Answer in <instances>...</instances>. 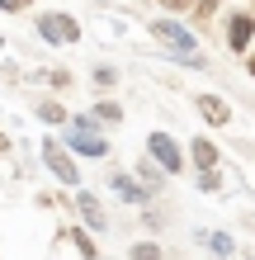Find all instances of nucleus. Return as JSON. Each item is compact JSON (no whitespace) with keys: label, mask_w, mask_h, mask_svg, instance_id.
<instances>
[{"label":"nucleus","mask_w":255,"mask_h":260,"mask_svg":"<svg viewBox=\"0 0 255 260\" xmlns=\"http://www.w3.org/2000/svg\"><path fill=\"white\" fill-rule=\"evenodd\" d=\"M43 166H48V171H52L57 180H62V185H71V189L81 185V171H76V161L66 156V147L57 142V137H48V142H43Z\"/></svg>","instance_id":"nucleus-3"},{"label":"nucleus","mask_w":255,"mask_h":260,"mask_svg":"<svg viewBox=\"0 0 255 260\" xmlns=\"http://www.w3.org/2000/svg\"><path fill=\"white\" fill-rule=\"evenodd\" d=\"M90 118H95V123H123V104H114V100H99L95 109H90Z\"/></svg>","instance_id":"nucleus-11"},{"label":"nucleus","mask_w":255,"mask_h":260,"mask_svg":"<svg viewBox=\"0 0 255 260\" xmlns=\"http://www.w3.org/2000/svg\"><path fill=\"white\" fill-rule=\"evenodd\" d=\"M66 147L81 151V156H95V161L109 156V142L95 133V123H71V128H66Z\"/></svg>","instance_id":"nucleus-4"},{"label":"nucleus","mask_w":255,"mask_h":260,"mask_svg":"<svg viewBox=\"0 0 255 260\" xmlns=\"http://www.w3.org/2000/svg\"><path fill=\"white\" fill-rule=\"evenodd\" d=\"M109 85H118V71L114 67H95V90H109Z\"/></svg>","instance_id":"nucleus-17"},{"label":"nucleus","mask_w":255,"mask_h":260,"mask_svg":"<svg viewBox=\"0 0 255 260\" xmlns=\"http://www.w3.org/2000/svg\"><path fill=\"white\" fill-rule=\"evenodd\" d=\"M76 208H81V218H85V227H90V232H104V222H109V218H104V208H99V199L95 194H76Z\"/></svg>","instance_id":"nucleus-9"},{"label":"nucleus","mask_w":255,"mask_h":260,"mask_svg":"<svg viewBox=\"0 0 255 260\" xmlns=\"http://www.w3.org/2000/svg\"><path fill=\"white\" fill-rule=\"evenodd\" d=\"M194 104H199V114H203L213 128H227V123H232V104L222 100V95H199Z\"/></svg>","instance_id":"nucleus-7"},{"label":"nucleus","mask_w":255,"mask_h":260,"mask_svg":"<svg viewBox=\"0 0 255 260\" xmlns=\"http://www.w3.org/2000/svg\"><path fill=\"white\" fill-rule=\"evenodd\" d=\"M109 185H114V194L123 199V204H142V199H147V189H142L132 175H123V171H114V175H109Z\"/></svg>","instance_id":"nucleus-10"},{"label":"nucleus","mask_w":255,"mask_h":260,"mask_svg":"<svg viewBox=\"0 0 255 260\" xmlns=\"http://www.w3.org/2000/svg\"><path fill=\"white\" fill-rule=\"evenodd\" d=\"M161 5H166L170 14H179V10H189V5H194V0H161Z\"/></svg>","instance_id":"nucleus-22"},{"label":"nucleus","mask_w":255,"mask_h":260,"mask_svg":"<svg viewBox=\"0 0 255 260\" xmlns=\"http://www.w3.org/2000/svg\"><path fill=\"white\" fill-rule=\"evenodd\" d=\"M250 260H255V255H250Z\"/></svg>","instance_id":"nucleus-27"},{"label":"nucleus","mask_w":255,"mask_h":260,"mask_svg":"<svg viewBox=\"0 0 255 260\" xmlns=\"http://www.w3.org/2000/svg\"><path fill=\"white\" fill-rule=\"evenodd\" d=\"M208 246H213V255H232V237L213 232V237H208Z\"/></svg>","instance_id":"nucleus-19"},{"label":"nucleus","mask_w":255,"mask_h":260,"mask_svg":"<svg viewBox=\"0 0 255 260\" xmlns=\"http://www.w3.org/2000/svg\"><path fill=\"white\" fill-rule=\"evenodd\" d=\"M161 175H166V171H161L156 161H137V185H142L147 194H152V185H161Z\"/></svg>","instance_id":"nucleus-14"},{"label":"nucleus","mask_w":255,"mask_h":260,"mask_svg":"<svg viewBox=\"0 0 255 260\" xmlns=\"http://www.w3.org/2000/svg\"><path fill=\"white\" fill-rule=\"evenodd\" d=\"M28 5H33V0H0V10H5V14H19V10H28Z\"/></svg>","instance_id":"nucleus-20"},{"label":"nucleus","mask_w":255,"mask_h":260,"mask_svg":"<svg viewBox=\"0 0 255 260\" xmlns=\"http://www.w3.org/2000/svg\"><path fill=\"white\" fill-rule=\"evenodd\" d=\"M152 38H161V43H166V48H175L179 57L194 52V34H189L185 24H175V19H156V24H152Z\"/></svg>","instance_id":"nucleus-5"},{"label":"nucleus","mask_w":255,"mask_h":260,"mask_svg":"<svg viewBox=\"0 0 255 260\" xmlns=\"http://www.w3.org/2000/svg\"><path fill=\"white\" fill-rule=\"evenodd\" d=\"M43 81H48L52 90H66V85H71V71H66V67H62V71H43Z\"/></svg>","instance_id":"nucleus-18"},{"label":"nucleus","mask_w":255,"mask_h":260,"mask_svg":"<svg viewBox=\"0 0 255 260\" xmlns=\"http://www.w3.org/2000/svg\"><path fill=\"white\" fill-rule=\"evenodd\" d=\"M241 57H246V71H250V81H255V48H250V52H241Z\"/></svg>","instance_id":"nucleus-23"},{"label":"nucleus","mask_w":255,"mask_h":260,"mask_svg":"<svg viewBox=\"0 0 255 260\" xmlns=\"http://www.w3.org/2000/svg\"><path fill=\"white\" fill-rule=\"evenodd\" d=\"M250 38H255V10L232 14V19H227V48L241 57V52H250Z\"/></svg>","instance_id":"nucleus-6"},{"label":"nucleus","mask_w":255,"mask_h":260,"mask_svg":"<svg viewBox=\"0 0 255 260\" xmlns=\"http://www.w3.org/2000/svg\"><path fill=\"white\" fill-rule=\"evenodd\" d=\"M38 38L48 43V48H71V43H81V24L71 19V14H38Z\"/></svg>","instance_id":"nucleus-1"},{"label":"nucleus","mask_w":255,"mask_h":260,"mask_svg":"<svg viewBox=\"0 0 255 260\" xmlns=\"http://www.w3.org/2000/svg\"><path fill=\"white\" fill-rule=\"evenodd\" d=\"M246 5H255V0H246Z\"/></svg>","instance_id":"nucleus-26"},{"label":"nucleus","mask_w":255,"mask_h":260,"mask_svg":"<svg viewBox=\"0 0 255 260\" xmlns=\"http://www.w3.org/2000/svg\"><path fill=\"white\" fill-rule=\"evenodd\" d=\"M5 151H10V137H5V133H0V156H5Z\"/></svg>","instance_id":"nucleus-24"},{"label":"nucleus","mask_w":255,"mask_h":260,"mask_svg":"<svg viewBox=\"0 0 255 260\" xmlns=\"http://www.w3.org/2000/svg\"><path fill=\"white\" fill-rule=\"evenodd\" d=\"M222 189V175L217 171H199V194H217Z\"/></svg>","instance_id":"nucleus-15"},{"label":"nucleus","mask_w":255,"mask_h":260,"mask_svg":"<svg viewBox=\"0 0 255 260\" xmlns=\"http://www.w3.org/2000/svg\"><path fill=\"white\" fill-rule=\"evenodd\" d=\"M0 48H5V38H0Z\"/></svg>","instance_id":"nucleus-25"},{"label":"nucleus","mask_w":255,"mask_h":260,"mask_svg":"<svg viewBox=\"0 0 255 260\" xmlns=\"http://www.w3.org/2000/svg\"><path fill=\"white\" fill-rule=\"evenodd\" d=\"M217 156H222V151L213 147V137H194V142H189V161L199 166V171H217Z\"/></svg>","instance_id":"nucleus-8"},{"label":"nucleus","mask_w":255,"mask_h":260,"mask_svg":"<svg viewBox=\"0 0 255 260\" xmlns=\"http://www.w3.org/2000/svg\"><path fill=\"white\" fill-rule=\"evenodd\" d=\"M194 5H199V19H208V14H213V10L222 5V0H194Z\"/></svg>","instance_id":"nucleus-21"},{"label":"nucleus","mask_w":255,"mask_h":260,"mask_svg":"<svg viewBox=\"0 0 255 260\" xmlns=\"http://www.w3.org/2000/svg\"><path fill=\"white\" fill-rule=\"evenodd\" d=\"M66 237H71V246L85 260H99V246H95V237H90V227H76V232H66Z\"/></svg>","instance_id":"nucleus-12"},{"label":"nucleus","mask_w":255,"mask_h":260,"mask_svg":"<svg viewBox=\"0 0 255 260\" xmlns=\"http://www.w3.org/2000/svg\"><path fill=\"white\" fill-rule=\"evenodd\" d=\"M132 260H161V246L156 241H137V246H132Z\"/></svg>","instance_id":"nucleus-16"},{"label":"nucleus","mask_w":255,"mask_h":260,"mask_svg":"<svg viewBox=\"0 0 255 260\" xmlns=\"http://www.w3.org/2000/svg\"><path fill=\"white\" fill-rule=\"evenodd\" d=\"M33 114L43 118V123H66V118H71V114H66L57 100H38V104H33Z\"/></svg>","instance_id":"nucleus-13"},{"label":"nucleus","mask_w":255,"mask_h":260,"mask_svg":"<svg viewBox=\"0 0 255 260\" xmlns=\"http://www.w3.org/2000/svg\"><path fill=\"white\" fill-rule=\"evenodd\" d=\"M147 156H152L166 175H179V171H185V147H179L170 133H152V137H147Z\"/></svg>","instance_id":"nucleus-2"}]
</instances>
